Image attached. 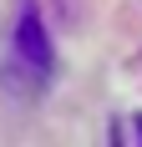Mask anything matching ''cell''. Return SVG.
Segmentation results:
<instances>
[{
	"instance_id": "obj_1",
	"label": "cell",
	"mask_w": 142,
	"mask_h": 147,
	"mask_svg": "<svg viewBox=\"0 0 142 147\" xmlns=\"http://www.w3.org/2000/svg\"><path fill=\"white\" fill-rule=\"evenodd\" d=\"M10 51H15V61H20L36 81L51 71V36H46L41 10H36L30 0L20 5V20H15V30H10Z\"/></svg>"
}]
</instances>
